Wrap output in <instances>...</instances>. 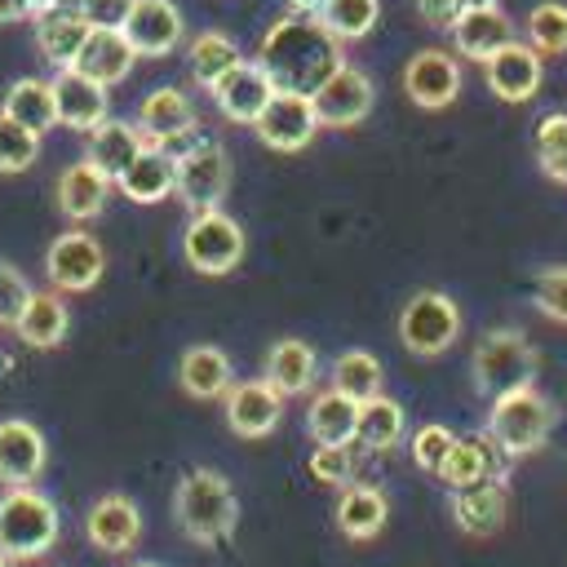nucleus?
I'll list each match as a JSON object with an SVG mask.
<instances>
[{"label":"nucleus","instance_id":"30","mask_svg":"<svg viewBox=\"0 0 567 567\" xmlns=\"http://www.w3.org/2000/svg\"><path fill=\"white\" fill-rule=\"evenodd\" d=\"M244 62V49L226 35V31H199L190 44H186V71H190V80L204 89V93H213L235 66Z\"/></svg>","mask_w":567,"mask_h":567},{"label":"nucleus","instance_id":"52","mask_svg":"<svg viewBox=\"0 0 567 567\" xmlns=\"http://www.w3.org/2000/svg\"><path fill=\"white\" fill-rule=\"evenodd\" d=\"M133 567H159V563H146V558H137V563H133Z\"/></svg>","mask_w":567,"mask_h":567},{"label":"nucleus","instance_id":"1","mask_svg":"<svg viewBox=\"0 0 567 567\" xmlns=\"http://www.w3.org/2000/svg\"><path fill=\"white\" fill-rule=\"evenodd\" d=\"M252 62L270 75V84L279 93H306V97H315L319 84L346 62V53H341V40L328 35L319 18L288 13V18H275L266 27Z\"/></svg>","mask_w":567,"mask_h":567},{"label":"nucleus","instance_id":"38","mask_svg":"<svg viewBox=\"0 0 567 567\" xmlns=\"http://www.w3.org/2000/svg\"><path fill=\"white\" fill-rule=\"evenodd\" d=\"M315 18L323 22L328 35H337L341 44H350V40H363L377 27L381 0H323V9Z\"/></svg>","mask_w":567,"mask_h":567},{"label":"nucleus","instance_id":"31","mask_svg":"<svg viewBox=\"0 0 567 567\" xmlns=\"http://www.w3.org/2000/svg\"><path fill=\"white\" fill-rule=\"evenodd\" d=\"M133 62H137V53L124 40V31H89V40H84V49L75 58V71H84L89 80H97V84L111 89V84L128 80Z\"/></svg>","mask_w":567,"mask_h":567},{"label":"nucleus","instance_id":"42","mask_svg":"<svg viewBox=\"0 0 567 567\" xmlns=\"http://www.w3.org/2000/svg\"><path fill=\"white\" fill-rule=\"evenodd\" d=\"M306 465L328 487H346L354 478V452H350V443H315V452H310Z\"/></svg>","mask_w":567,"mask_h":567},{"label":"nucleus","instance_id":"12","mask_svg":"<svg viewBox=\"0 0 567 567\" xmlns=\"http://www.w3.org/2000/svg\"><path fill=\"white\" fill-rule=\"evenodd\" d=\"M221 412H226L230 434H239V439H266L284 421V394L270 381L248 377V381H235L221 394Z\"/></svg>","mask_w":567,"mask_h":567},{"label":"nucleus","instance_id":"2","mask_svg":"<svg viewBox=\"0 0 567 567\" xmlns=\"http://www.w3.org/2000/svg\"><path fill=\"white\" fill-rule=\"evenodd\" d=\"M173 518H177L182 536L195 540V545L226 540L239 523V501H235L230 478L208 470V465L186 470L177 478V492H173Z\"/></svg>","mask_w":567,"mask_h":567},{"label":"nucleus","instance_id":"14","mask_svg":"<svg viewBox=\"0 0 567 567\" xmlns=\"http://www.w3.org/2000/svg\"><path fill=\"white\" fill-rule=\"evenodd\" d=\"M49 84H53V106H58V124H62V128L89 137L97 124L111 120V89L97 84V80H89L84 71L62 66Z\"/></svg>","mask_w":567,"mask_h":567},{"label":"nucleus","instance_id":"33","mask_svg":"<svg viewBox=\"0 0 567 567\" xmlns=\"http://www.w3.org/2000/svg\"><path fill=\"white\" fill-rule=\"evenodd\" d=\"M84 40H89V22H84L75 9H53V13L35 18V49H40V58L53 62L58 71H62V66H75Z\"/></svg>","mask_w":567,"mask_h":567},{"label":"nucleus","instance_id":"24","mask_svg":"<svg viewBox=\"0 0 567 567\" xmlns=\"http://www.w3.org/2000/svg\"><path fill=\"white\" fill-rule=\"evenodd\" d=\"M270 97H275L270 75H266L257 62H248V58L213 89V102H217V111H221L230 124H252V120L266 111Z\"/></svg>","mask_w":567,"mask_h":567},{"label":"nucleus","instance_id":"54","mask_svg":"<svg viewBox=\"0 0 567 567\" xmlns=\"http://www.w3.org/2000/svg\"><path fill=\"white\" fill-rule=\"evenodd\" d=\"M0 354H4V350H0ZM0 368H4V359H0Z\"/></svg>","mask_w":567,"mask_h":567},{"label":"nucleus","instance_id":"17","mask_svg":"<svg viewBox=\"0 0 567 567\" xmlns=\"http://www.w3.org/2000/svg\"><path fill=\"white\" fill-rule=\"evenodd\" d=\"M49 465V443L27 416L0 421V483L4 487H35Z\"/></svg>","mask_w":567,"mask_h":567},{"label":"nucleus","instance_id":"45","mask_svg":"<svg viewBox=\"0 0 567 567\" xmlns=\"http://www.w3.org/2000/svg\"><path fill=\"white\" fill-rule=\"evenodd\" d=\"M27 297H31L27 275H22L13 261H0V328H13V323H18Z\"/></svg>","mask_w":567,"mask_h":567},{"label":"nucleus","instance_id":"49","mask_svg":"<svg viewBox=\"0 0 567 567\" xmlns=\"http://www.w3.org/2000/svg\"><path fill=\"white\" fill-rule=\"evenodd\" d=\"M80 0H31V18H44V13H53V9H75Z\"/></svg>","mask_w":567,"mask_h":567},{"label":"nucleus","instance_id":"53","mask_svg":"<svg viewBox=\"0 0 567 567\" xmlns=\"http://www.w3.org/2000/svg\"><path fill=\"white\" fill-rule=\"evenodd\" d=\"M0 567H13V558H4V554H0Z\"/></svg>","mask_w":567,"mask_h":567},{"label":"nucleus","instance_id":"46","mask_svg":"<svg viewBox=\"0 0 567 567\" xmlns=\"http://www.w3.org/2000/svg\"><path fill=\"white\" fill-rule=\"evenodd\" d=\"M133 0H80L75 13L89 22V31H120Z\"/></svg>","mask_w":567,"mask_h":567},{"label":"nucleus","instance_id":"40","mask_svg":"<svg viewBox=\"0 0 567 567\" xmlns=\"http://www.w3.org/2000/svg\"><path fill=\"white\" fill-rule=\"evenodd\" d=\"M35 159H40V137L0 111V173L4 177L27 173Z\"/></svg>","mask_w":567,"mask_h":567},{"label":"nucleus","instance_id":"8","mask_svg":"<svg viewBox=\"0 0 567 567\" xmlns=\"http://www.w3.org/2000/svg\"><path fill=\"white\" fill-rule=\"evenodd\" d=\"M230 155L217 137H199L190 142L182 155H177V186L173 195L190 208V213H204V208H221V199L230 195Z\"/></svg>","mask_w":567,"mask_h":567},{"label":"nucleus","instance_id":"13","mask_svg":"<svg viewBox=\"0 0 567 567\" xmlns=\"http://www.w3.org/2000/svg\"><path fill=\"white\" fill-rule=\"evenodd\" d=\"M403 93L421 111H443L461 97V62L447 49H421L403 66Z\"/></svg>","mask_w":567,"mask_h":567},{"label":"nucleus","instance_id":"44","mask_svg":"<svg viewBox=\"0 0 567 567\" xmlns=\"http://www.w3.org/2000/svg\"><path fill=\"white\" fill-rule=\"evenodd\" d=\"M536 310L554 323H567V266H549L536 275Z\"/></svg>","mask_w":567,"mask_h":567},{"label":"nucleus","instance_id":"43","mask_svg":"<svg viewBox=\"0 0 567 567\" xmlns=\"http://www.w3.org/2000/svg\"><path fill=\"white\" fill-rule=\"evenodd\" d=\"M452 443H456V434L447 430V425H439V421H430V425H421L416 434H412V461H416V470H425V474H439V465L447 461V452H452Z\"/></svg>","mask_w":567,"mask_h":567},{"label":"nucleus","instance_id":"39","mask_svg":"<svg viewBox=\"0 0 567 567\" xmlns=\"http://www.w3.org/2000/svg\"><path fill=\"white\" fill-rule=\"evenodd\" d=\"M527 44L545 58H558V53H567V4H558V0H545V4H536L532 13H527Z\"/></svg>","mask_w":567,"mask_h":567},{"label":"nucleus","instance_id":"5","mask_svg":"<svg viewBox=\"0 0 567 567\" xmlns=\"http://www.w3.org/2000/svg\"><path fill=\"white\" fill-rule=\"evenodd\" d=\"M474 390L487 399H501L509 390H523L536 381V350L518 328H492L478 346H474Z\"/></svg>","mask_w":567,"mask_h":567},{"label":"nucleus","instance_id":"36","mask_svg":"<svg viewBox=\"0 0 567 567\" xmlns=\"http://www.w3.org/2000/svg\"><path fill=\"white\" fill-rule=\"evenodd\" d=\"M142 133H137V124H128V120H106V124H97L93 133H89V159L111 177V182H120V173L142 155Z\"/></svg>","mask_w":567,"mask_h":567},{"label":"nucleus","instance_id":"7","mask_svg":"<svg viewBox=\"0 0 567 567\" xmlns=\"http://www.w3.org/2000/svg\"><path fill=\"white\" fill-rule=\"evenodd\" d=\"M456 337H461V306L439 288L412 292L408 306L399 310V341L416 359H434V354L452 350Z\"/></svg>","mask_w":567,"mask_h":567},{"label":"nucleus","instance_id":"23","mask_svg":"<svg viewBox=\"0 0 567 567\" xmlns=\"http://www.w3.org/2000/svg\"><path fill=\"white\" fill-rule=\"evenodd\" d=\"M505 514H509V487L505 478H487V483H474V487H461L452 492V518L465 536H496L505 527Z\"/></svg>","mask_w":567,"mask_h":567},{"label":"nucleus","instance_id":"6","mask_svg":"<svg viewBox=\"0 0 567 567\" xmlns=\"http://www.w3.org/2000/svg\"><path fill=\"white\" fill-rule=\"evenodd\" d=\"M244 252H248V235H244V226H239L230 213H221V208L195 213V217L186 221V230H182V257H186V266L199 270V275H230V270L244 261Z\"/></svg>","mask_w":567,"mask_h":567},{"label":"nucleus","instance_id":"51","mask_svg":"<svg viewBox=\"0 0 567 567\" xmlns=\"http://www.w3.org/2000/svg\"><path fill=\"white\" fill-rule=\"evenodd\" d=\"M496 0H461V9H492Z\"/></svg>","mask_w":567,"mask_h":567},{"label":"nucleus","instance_id":"50","mask_svg":"<svg viewBox=\"0 0 567 567\" xmlns=\"http://www.w3.org/2000/svg\"><path fill=\"white\" fill-rule=\"evenodd\" d=\"M288 4H292V13H310V18L323 9V0H288Z\"/></svg>","mask_w":567,"mask_h":567},{"label":"nucleus","instance_id":"37","mask_svg":"<svg viewBox=\"0 0 567 567\" xmlns=\"http://www.w3.org/2000/svg\"><path fill=\"white\" fill-rule=\"evenodd\" d=\"M381 381H385V372H381V359L372 350H341L337 363H332V372H328V385L341 390V394H350L354 403L381 394Z\"/></svg>","mask_w":567,"mask_h":567},{"label":"nucleus","instance_id":"41","mask_svg":"<svg viewBox=\"0 0 567 567\" xmlns=\"http://www.w3.org/2000/svg\"><path fill=\"white\" fill-rule=\"evenodd\" d=\"M536 159H540L545 177L567 182V115L563 111L540 115V124H536Z\"/></svg>","mask_w":567,"mask_h":567},{"label":"nucleus","instance_id":"19","mask_svg":"<svg viewBox=\"0 0 567 567\" xmlns=\"http://www.w3.org/2000/svg\"><path fill=\"white\" fill-rule=\"evenodd\" d=\"M111 177L84 155V159H75V164H66L62 173H58V186H53V204H58V213L66 217V221H93L102 208H106V199H111Z\"/></svg>","mask_w":567,"mask_h":567},{"label":"nucleus","instance_id":"11","mask_svg":"<svg viewBox=\"0 0 567 567\" xmlns=\"http://www.w3.org/2000/svg\"><path fill=\"white\" fill-rule=\"evenodd\" d=\"M252 133H257V142H266L270 151H284V155L306 151V146L315 142V133H319L315 102H310L306 93H279V89H275V97L266 102V111L252 120Z\"/></svg>","mask_w":567,"mask_h":567},{"label":"nucleus","instance_id":"32","mask_svg":"<svg viewBox=\"0 0 567 567\" xmlns=\"http://www.w3.org/2000/svg\"><path fill=\"white\" fill-rule=\"evenodd\" d=\"M403 430H408V416H403V403L390 399V394H372L359 403V421H354V443L363 452H394L403 443Z\"/></svg>","mask_w":567,"mask_h":567},{"label":"nucleus","instance_id":"22","mask_svg":"<svg viewBox=\"0 0 567 567\" xmlns=\"http://www.w3.org/2000/svg\"><path fill=\"white\" fill-rule=\"evenodd\" d=\"M261 381H270L284 399H292V394H310L315 381H319V354H315V346L301 341V337H279V341L266 350Z\"/></svg>","mask_w":567,"mask_h":567},{"label":"nucleus","instance_id":"18","mask_svg":"<svg viewBox=\"0 0 567 567\" xmlns=\"http://www.w3.org/2000/svg\"><path fill=\"white\" fill-rule=\"evenodd\" d=\"M195 102L177 89V84H159V89H151L146 97H142V106H137V133H142V142L146 146H168V142H182L190 128H195Z\"/></svg>","mask_w":567,"mask_h":567},{"label":"nucleus","instance_id":"25","mask_svg":"<svg viewBox=\"0 0 567 567\" xmlns=\"http://www.w3.org/2000/svg\"><path fill=\"white\" fill-rule=\"evenodd\" d=\"M509 40H514V22L501 13V4H492V9H461V18L452 22V44L470 62H487Z\"/></svg>","mask_w":567,"mask_h":567},{"label":"nucleus","instance_id":"3","mask_svg":"<svg viewBox=\"0 0 567 567\" xmlns=\"http://www.w3.org/2000/svg\"><path fill=\"white\" fill-rule=\"evenodd\" d=\"M62 536V514L40 487H4L0 496V554L13 563L44 558Z\"/></svg>","mask_w":567,"mask_h":567},{"label":"nucleus","instance_id":"47","mask_svg":"<svg viewBox=\"0 0 567 567\" xmlns=\"http://www.w3.org/2000/svg\"><path fill=\"white\" fill-rule=\"evenodd\" d=\"M416 13L430 22V27H447L461 18V0H416Z\"/></svg>","mask_w":567,"mask_h":567},{"label":"nucleus","instance_id":"27","mask_svg":"<svg viewBox=\"0 0 567 567\" xmlns=\"http://www.w3.org/2000/svg\"><path fill=\"white\" fill-rule=\"evenodd\" d=\"M177 385L190 399H221L235 385V363H230V354L221 346L199 341L177 359Z\"/></svg>","mask_w":567,"mask_h":567},{"label":"nucleus","instance_id":"20","mask_svg":"<svg viewBox=\"0 0 567 567\" xmlns=\"http://www.w3.org/2000/svg\"><path fill=\"white\" fill-rule=\"evenodd\" d=\"M505 452L496 447V439L483 430V434H456L447 461L439 465V478L461 492V487H474V483H487V478H505Z\"/></svg>","mask_w":567,"mask_h":567},{"label":"nucleus","instance_id":"29","mask_svg":"<svg viewBox=\"0 0 567 567\" xmlns=\"http://www.w3.org/2000/svg\"><path fill=\"white\" fill-rule=\"evenodd\" d=\"M13 332H18L22 346H31V350H53V346H62L66 332H71V310H66L62 292H35V288H31V297H27V306H22L18 323H13Z\"/></svg>","mask_w":567,"mask_h":567},{"label":"nucleus","instance_id":"15","mask_svg":"<svg viewBox=\"0 0 567 567\" xmlns=\"http://www.w3.org/2000/svg\"><path fill=\"white\" fill-rule=\"evenodd\" d=\"M120 31L137 58H168L186 40V18L173 0H133Z\"/></svg>","mask_w":567,"mask_h":567},{"label":"nucleus","instance_id":"35","mask_svg":"<svg viewBox=\"0 0 567 567\" xmlns=\"http://www.w3.org/2000/svg\"><path fill=\"white\" fill-rule=\"evenodd\" d=\"M354 421H359V403L341 390H319L306 403V434L315 443H354Z\"/></svg>","mask_w":567,"mask_h":567},{"label":"nucleus","instance_id":"28","mask_svg":"<svg viewBox=\"0 0 567 567\" xmlns=\"http://www.w3.org/2000/svg\"><path fill=\"white\" fill-rule=\"evenodd\" d=\"M332 518H337V532L346 540H372V536H381V527L390 518V501L372 483H346Z\"/></svg>","mask_w":567,"mask_h":567},{"label":"nucleus","instance_id":"4","mask_svg":"<svg viewBox=\"0 0 567 567\" xmlns=\"http://www.w3.org/2000/svg\"><path fill=\"white\" fill-rule=\"evenodd\" d=\"M554 430V403L536 390V385H523V390H509L501 399H492V412H487V434L496 439V447L518 461V456H532L536 447H545Z\"/></svg>","mask_w":567,"mask_h":567},{"label":"nucleus","instance_id":"34","mask_svg":"<svg viewBox=\"0 0 567 567\" xmlns=\"http://www.w3.org/2000/svg\"><path fill=\"white\" fill-rule=\"evenodd\" d=\"M0 111L9 120H18L22 128H31L35 137H44L53 124H58V106H53V84L40 80V75H22L4 89V102Z\"/></svg>","mask_w":567,"mask_h":567},{"label":"nucleus","instance_id":"9","mask_svg":"<svg viewBox=\"0 0 567 567\" xmlns=\"http://www.w3.org/2000/svg\"><path fill=\"white\" fill-rule=\"evenodd\" d=\"M44 275L58 292H89L102 275H106V248L97 244V235L71 226L62 230L49 252H44Z\"/></svg>","mask_w":567,"mask_h":567},{"label":"nucleus","instance_id":"48","mask_svg":"<svg viewBox=\"0 0 567 567\" xmlns=\"http://www.w3.org/2000/svg\"><path fill=\"white\" fill-rule=\"evenodd\" d=\"M27 18H31V0H0V27L27 22Z\"/></svg>","mask_w":567,"mask_h":567},{"label":"nucleus","instance_id":"10","mask_svg":"<svg viewBox=\"0 0 567 567\" xmlns=\"http://www.w3.org/2000/svg\"><path fill=\"white\" fill-rule=\"evenodd\" d=\"M315 102V115H319V128H354L368 120L372 102H377V89L368 80V71L341 62L323 84L319 93L310 97Z\"/></svg>","mask_w":567,"mask_h":567},{"label":"nucleus","instance_id":"16","mask_svg":"<svg viewBox=\"0 0 567 567\" xmlns=\"http://www.w3.org/2000/svg\"><path fill=\"white\" fill-rule=\"evenodd\" d=\"M84 536L97 554H128L142 540V509L124 492H106L84 514Z\"/></svg>","mask_w":567,"mask_h":567},{"label":"nucleus","instance_id":"21","mask_svg":"<svg viewBox=\"0 0 567 567\" xmlns=\"http://www.w3.org/2000/svg\"><path fill=\"white\" fill-rule=\"evenodd\" d=\"M487 89L501 97V102H527V97H536V89H540V53L532 49V44H518V40H509L501 53H492L487 62Z\"/></svg>","mask_w":567,"mask_h":567},{"label":"nucleus","instance_id":"26","mask_svg":"<svg viewBox=\"0 0 567 567\" xmlns=\"http://www.w3.org/2000/svg\"><path fill=\"white\" fill-rule=\"evenodd\" d=\"M115 186L133 204H164L177 186V155H168V146H142V155L120 173Z\"/></svg>","mask_w":567,"mask_h":567}]
</instances>
